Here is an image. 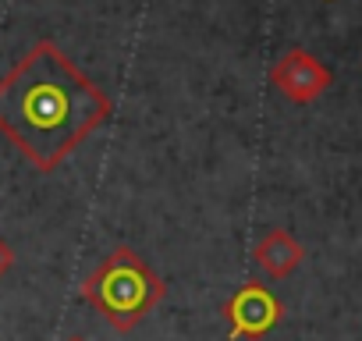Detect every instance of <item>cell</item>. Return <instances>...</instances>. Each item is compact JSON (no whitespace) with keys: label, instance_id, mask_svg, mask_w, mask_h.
I'll return each mask as SVG.
<instances>
[{"label":"cell","instance_id":"obj_3","mask_svg":"<svg viewBox=\"0 0 362 341\" xmlns=\"http://www.w3.org/2000/svg\"><path fill=\"white\" fill-rule=\"evenodd\" d=\"M221 313L228 320L231 341H259L284 320V302L263 281L252 277L221 306Z\"/></svg>","mask_w":362,"mask_h":341},{"label":"cell","instance_id":"obj_6","mask_svg":"<svg viewBox=\"0 0 362 341\" xmlns=\"http://www.w3.org/2000/svg\"><path fill=\"white\" fill-rule=\"evenodd\" d=\"M15 249H11V242L4 238V235H0V277H8L11 274V267H15Z\"/></svg>","mask_w":362,"mask_h":341},{"label":"cell","instance_id":"obj_7","mask_svg":"<svg viewBox=\"0 0 362 341\" xmlns=\"http://www.w3.org/2000/svg\"><path fill=\"white\" fill-rule=\"evenodd\" d=\"M64 341H86V337H78V334H75V337H64Z\"/></svg>","mask_w":362,"mask_h":341},{"label":"cell","instance_id":"obj_4","mask_svg":"<svg viewBox=\"0 0 362 341\" xmlns=\"http://www.w3.org/2000/svg\"><path fill=\"white\" fill-rule=\"evenodd\" d=\"M270 86H274L284 100L305 107V103H313V100H320V96L327 93L330 71H327L309 50H298V47H295V50H288V54L270 68Z\"/></svg>","mask_w":362,"mask_h":341},{"label":"cell","instance_id":"obj_2","mask_svg":"<svg viewBox=\"0 0 362 341\" xmlns=\"http://www.w3.org/2000/svg\"><path fill=\"white\" fill-rule=\"evenodd\" d=\"M78 295L93 306V313L103 323H110V330L132 334L163 302L167 284L132 245H114L89 270Z\"/></svg>","mask_w":362,"mask_h":341},{"label":"cell","instance_id":"obj_5","mask_svg":"<svg viewBox=\"0 0 362 341\" xmlns=\"http://www.w3.org/2000/svg\"><path fill=\"white\" fill-rule=\"evenodd\" d=\"M252 260H256V267H259L270 281H284V277H291V274L302 267L305 249H302V242H298L288 228H270V231L256 242Z\"/></svg>","mask_w":362,"mask_h":341},{"label":"cell","instance_id":"obj_1","mask_svg":"<svg viewBox=\"0 0 362 341\" xmlns=\"http://www.w3.org/2000/svg\"><path fill=\"white\" fill-rule=\"evenodd\" d=\"M110 114V96L54 40L33 43L0 79V132L43 175L57 170Z\"/></svg>","mask_w":362,"mask_h":341}]
</instances>
